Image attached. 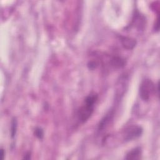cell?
<instances>
[{
    "instance_id": "1",
    "label": "cell",
    "mask_w": 160,
    "mask_h": 160,
    "mask_svg": "<svg viewBox=\"0 0 160 160\" xmlns=\"http://www.w3.org/2000/svg\"><path fill=\"white\" fill-rule=\"evenodd\" d=\"M98 100L96 93H91L84 99V103L78 111V118L81 122H84L91 116L94 108V104Z\"/></svg>"
},
{
    "instance_id": "2",
    "label": "cell",
    "mask_w": 160,
    "mask_h": 160,
    "mask_svg": "<svg viewBox=\"0 0 160 160\" xmlns=\"http://www.w3.org/2000/svg\"><path fill=\"white\" fill-rule=\"evenodd\" d=\"M155 91L156 87L150 79H145L141 83L139 86V96L144 101H148L151 96Z\"/></svg>"
},
{
    "instance_id": "3",
    "label": "cell",
    "mask_w": 160,
    "mask_h": 160,
    "mask_svg": "<svg viewBox=\"0 0 160 160\" xmlns=\"http://www.w3.org/2000/svg\"><path fill=\"white\" fill-rule=\"evenodd\" d=\"M142 128L138 125H132L127 128L124 131V139L125 141H130L140 137L142 134Z\"/></svg>"
},
{
    "instance_id": "4",
    "label": "cell",
    "mask_w": 160,
    "mask_h": 160,
    "mask_svg": "<svg viewBox=\"0 0 160 160\" xmlns=\"http://www.w3.org/2000/svg\"><path fill=\"white\" fill-rule=\"evenodd\" d=\"M120 41L122 47L128 50L132 49L137 44L135 39L127 36H120Z\"/></svg>"
},
{
    "instance_id": "5",
    "label": "cell",
    "mask_w": 160,
    "mask_h": 160,
    "mask_svg": "<svg viewBox=\"0 0 160 160\" xmlns=\"http://www.w3.org/2000/svg\"><path fill=\"white\" fill-rule=\"evenodd\" d=\"M111 65L115 68H121L126 65V60L120 56H113L110 60Z\"/></svg>"
},
{
    "instance_id": "6",
    "label": "cell",
    "mask_w": 160,
    "mask_h": 160,
    "mask_svg": "<svg viewBox=\"0 0 160 160\" xmlns=\"http://www.w3.org/2000/svg\"><path fill=\"white\" fill-rule=\"evenodd\" d=\"M113 116V113L112 111H109V113H108L100 121L98 124V130L99 131H102L104 128H106L108 126V124L110 122V121L112 119Z\"/></svg>"
},
{
    "instance_id": "7",
    "label": "cell",
    "mask_w": 160,
    "mask_h": 160,
    "mask_svg": "<svg viewBox=\"0 0 160 160\" xmlns=\"http://www.w3.org/2000/svg\"><path fill=\"white\" fill-rule=\"evenodd\" d=\"M141 155V148L138 147L130 151H129L127 154L126 155L125 159H139Z\"/></svg>"
},
{
    "instance_id": "8",
    "label": "cell",
    "mask_w": 160,
    "mask_h": 160,
    "mask_svg": "<svg viewBox=\"0 0 160 160\" xmlns=\"http://www.w3.org/2000/svg\"><path fill=\"white\" fill-rule=\"evenodd\" d=\"M144 20H145V18L144 16L139 15V14H136V16L134 17V24L136 23V26L139 29H141L144 28Z\"/></svg>"
},
{
    "instance_id": "9",
    "label": "cell",
    "mask_w": 160,
    "mask_h": 160,
    "mask_svg": "<svg viewBox=\"0 0 160 160\" xmlns=\"http://www.w3.org/2000/svg\"><path fill=\"white\" fill-rule=\"evenodd\" d=\"M18 129V121L16 118L14 117L12 119L11 122V128H10V133H11V137L12 139H14L16 136V132Z\"/></svg>"
},
{
    "instance_id": "10",
    "label": "cell",
    "mask_w": 160,
    "mask_h": 160,
    "mask_svg": "<svg viewBox=\"0 0 160 160\" xmlns=\"http://www.w3.org/2000/svg\"><path fill=\"white\" fill-rule=\"evenodd\" d=\"M34 135L39 139H42L44 136V132L41 128L38 127L34 129Z\"/></svg>"
},
{
    "instance_id": "11",
    "label": "cell",
    "mask_w": 160,
    "mask_h": 160,
    "mask_svg": "<svg viewBox=\"0 0 160 160\" xmlns=\"http://www.w3.org/2000/svg\"><path fill=\"white\" fill-rule=\"evenodd\" d=\"M98 66V63L95 61H90L88 64V67L90 69H94Z\"/></svg>"
},
{
    "instance_id": "12",
    "label": "cell",
    "mask_w": 160,
    "mask_h": 160,
    "mask_svg": "<svg viewBox=\"0 0 160 160\" xmlns=\"http://www.w3.org/2000/svg\"><path fill=\"white\" fill-rule=\"evenodd\" d=\"M4 156H5L4 150L2 148H1V152H0V159L3 160L4 158Z\"/></svg>"
},
{
    "instance_id": "13",
    "label": "cell",
    "mask_w": 160,
    "mask_h": 160,
    "mask_svg": "<svg viewBox=\"0 0 160 160\" xmlns=\"http://www.w3.org/2000/svg\"><path fill=\"white\" fill-rule=\"evenodd\" d=\"M154 27H155V31H159V18H158V19H156V23Z\"/></svg>"
},
{
    "instance_id": "14",
    "label": "cell",
    "mask_w": 160,
    "mask_h": 160,
    "mask_svg": "<svg viewBox=\"0 0 160 160\" xmlns=\"http://www.w3.org/2000/svg\"><path fill=\"white\" fill-rule=\"evenodd\" d=\"M23 158L25 159H29L31 158V152H28L26 153V154L24 155V157Z\"/></svg>"
}]
</instances>
